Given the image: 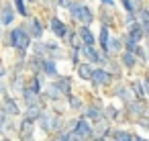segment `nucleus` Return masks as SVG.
<instances>
[{"instance_id": "f257e3e1", "label": "nucleus", "mask_w": 149, "mask_h": 141, "mask_svg": "<svg viewBox=\"0 0 149 141\" xmlns=\"http://www.w3.org/2000/svg\"><path fill=\"white\" fill-rule=\"evenodd\" d=\"M8 43L19 51V53H27L29 47L33 45V39L27 31V27H15L8 31Z\"/></svg>"}, {"instance_id": "f03ea898", "label": "nucleus", "mask_w": 149, "mask_h": 141, "mask_svg": "<svg viewBox=\"0 0 149 141\" xmlns=\"http://www.w3.org/2000/svg\"><path fill=\"white\" fill-rule=\"evenodd\" d=\"M82 117H84V119H88L92 125H96V123H100V121H104V119H106V117H104V106H100V102L86 104V106H84V110H82Z\"/></svg>"}, {"instance_id": "7ed1b4c3", "label": "nucleus", "mask_w": 149, "mask_h": 141, "mask_svg": "<svg viewBox=\"0 0 149 141\" xmlns=\"http://www.w3.org/2000/svg\"><path fill=\"white\" fill-rule=\"evenodd\" d=\"M147 100H131V102H127L125 104V110L123 112H127L133 121H137L139 117H143V114H147Z\"/></svg>"}, {"instance_id": "20e7f679", "label": "nucleus", "mask_w": 149, "mask_h": 141, "mask_svg": "<svg viewBox=\"0 0 149 141\" xmlns=\"http://www.w3.org/2000/svg\"><path fill=\"white\" fill-rule=\"evenodd\" d=\"M72 133H76L78 137H82L84 141L86 139H92V133H94V125L88 121V119H84L82 114L76 119V127H74V131Z\"/></svg>"}, {"instance_id": "39448f33", "label": "nucleus", "mask_w": 149, "mask_h": 141, "mask_svg": "<svg viewBox=\"0 0 149 141\" xmlns=\"http://www.w3.org/2000/svg\"><path fill=\"white\" fill-rule=\"evenodd\" d=\"M92 86H96V88H106V86H110L112 82H114V78L108 74V70H104V68H94V74H92Z\"/></svg>"}, {"instance_id": "423d86ee", "label": "nucleus", "mask_w": 149, "mask_h": 141, "mask_svg": "<svg viewBox=\"0 0 149 141\" xmlns=\"http://www.w3.org/2000/svg\"><path fill=\"white\" fill-rule=\"evenodd\" d=\"M92 139H106V141H110V139H112V123H110L108 119L96 123V125H94Z\"/></svg>"}, {"instance_id": "0eeeda50", "label": "nucleus", "mask_w": 149, "mask_h": 141, "mask_svg": "<svg viewBox=\"0 0 149 141\" xmlns=\"http://www.w3.org/2000/svg\"><path fill=\"white\" fill-rule=\"evenodd\" d=\"M125 35L133 41V43H137V45H141L143 41H145V33H143V25L137 21V23H133V25H129L127 27V31H125Z\"/></svg>"}, {"instance_id": "6e6552de", "label": "nucleus", "mask_w": 149, "mask_h": 141, "mask_svg": "<svg viewBox=\"0 0 149 141\" xmlns=\"http://www.w3.org/2000/svg\"><path fill=\"white\" fill-rule=\"evenodd\" d=\"M49 29H51V33H53L57 39H65V37H68V31H70V27H68L59 17H51V21H49Z\"/></svg>"}, {"instance_id": "1a4fd4ad", "label": "nucleus", "mask_w": 149, "mask_h": 141, "mask_svg": "<svg viewBox=\"0 0 149 141\" xmlns=\"http://www.w3.org/2000/svg\"><path fill=\"white\" fill-rule=\"evenodd\" d=\"M21 96H23V102H25V106L29 108V106H35V104H41L43 102V94H37V92H33L27 84H25V88L21 90Z\"/></svg>"}, {"instance_id": "9d476101", "label": "nucleus", "mask_w": 149, "mask_h": 141, "mask_svg": "<svg viewBox=\"0 0 149 141\" xmlns=\"http://www.w3.org/2000/svg\"><path fill=\"white\" fill-rule=\"evenodd\" d=\"M78 39H80V43L86 45V47H96V43H98V37L90 31V27H82V25H80V29H78Z\"/></svg>"}, {"instance_id": "9b49d317", "label": "nucleus", "mask_w": 149, "mask_h": 141, "mask_svg": "<svg viewBox=\"0 0 149 141\" xmlns=\"http://www.w3.org/2000/svg\"><path fill=\"white\" fill-rule=\"evenodd\" d=\"M27 27V31H29V35H31V39H35V41H41L43 39V33H45V27L41 25V21L39 19H29V25H25Z\"/></svg>"}, {"instance_id": "f8f14e48", "label": "nucleus", "mask_w": 149, "mask_h": 141, "mask_svg": "<svg viewBox=\"0 0 149 141\" xmlns=\"http://www.w3.org/2000/svg\"><path fill=\"white\" fill-rule=\"evenodd\" d=\"M53 86L59 90V94L61 96H72V86H74V82H72V78L70 76H57L55 78V82H53Z\"/></svg>"}, {"instance_id": "ddd939ff", "label": "nucleus", "mask_w": 149, "mask_h": 141, "mask_svg": "<svg viewBox=\"0 0 149 141\" xmlns=\"http://www.w3.org/2000/svg\"><path fill=\"white\" fill-rule=\"evenodd\" d=\"M112 94H114L116 98H120V100H123V104H127V102L135 100V96H133V92H131V88H129V84H127V82H118V84L114 86Z\"/></svg>"}, {"instance_id": "4468645a", "label": "nucleus", "mask_w": 149, "mask_h": 141, "mask_svg": "<svg viewBox=\"0 0 149 141\" xmlns=\"http://www.w3.org/2000/svg\"><path fill=\"white\" fill-rule=\"evenodd\" d=\"M53 119H55V112H51V110H43V114L39 117V127H41V131L43 133H53Z\"/></svg>"}, {"instance_id": "2eb2a0df", "label": "nucleus", "mask_w": 149, "mask_h": 141, "mask_svg": "<svg viewBox=\"0 0 149 141\" xmlns=\"http://www.w3.org/2000/svg\"><path fill=\"white\" fill-rule=\"evenodd\" d=\"M82 57H84V61H88L92 66H100V49H96V47L82 45Z\"/></svg>"}, {"instance_id": "dca6fc26", "label": "nucleus", "mask_w": 149, "mask_h": 141, "mask_svg": "<svg viewBox=\"0 0 149 141\" xmlns=\"http://www.w3.org/2000/svg\"><path fill=\"white\" fill-rule=\"evenodd\" d=\"M15 15H17V10H15V6L10 2L2 4V8H0V25H10Z\"/></svg>"}, {"instance_id": "f3484780", "label": "nucleus", "mask_w": 149, "mask_h": 141, "mask_svg": "<svg viewBox=\"0 0 149 141\" xmlns=\"http://www.w3.org/2000/svg\"><path fill=\"white\" fill-rule=\"evenodd\" d=\"M118 61H120V66H123V70H135L137 66H139V59L133 55V53H129V51H123L120 55H118Z\"/></svg>"}, {"instance_id": "a211bd4d", "label": "nucleus", "mask_w": 149, "mask_h": 141, "mask_svg": "<svg viewBox=\"0 0 149 141\" xmlns=\"http://www.w3.org/2000/svg\"><path fill=\"white\" fill-rule=\"evenodd\" d=\"M94 10L88 6V4H82V10H80V19H78V23L82 25V27H90L92 23H94Z\"/></svg>"}, {"instance_id": "6ab92c4d", "label": "nucleus", "mask_w": 149, "mask_h": 141, "mask_svg": "<svg viewBox=\"0 0 149 141\" xmlns=\"http://www.w3.org/2000/svg\"><path fill=\"white\" fill-rule=\"evenodd\" d=\"M127 84H129V88H131L135 100H147V96H145V88H143V80H129Z\"/></svg>"}, {"instance_id": "aec40b11", "label": "nucleus", "mask_w": 149, "mask_h": 141, "mask_svg": "<svg viewBox=\"0 0 149 141\" xmlns=\"http://www.w3.org/2000/svg\"><path fill=\"white\" fill-rule=\"evenodd\" d=\"M2 108L6 110L8 117H19L21 114V108H19V104H17V100L13 96H4L2 98Z\"/></svg>"}, {"instance_id": "412c9836", "label": "nucleus", "mask_w": 149, "mask_h": 141, "mask_svg": "<svg viewBox=\"0 0 149 141\" xmlns=\"http://www.w3.org/2000/svg\"><path fill=\"white\" fill-rule=\"evenodd\" d=\"M123 51H125L123 37H116V35H112V37H110V43H108V53H110L112 57H118Z\"/></svg>"}, {"instance_id": "4be33fe9", "label": "nucleus", "mask_w": 149, "mask_h": 141, "mask_svg": "<svg viewBox=\"0 0 149 141\" xmlns=\"http://www.w3.org/2000/svg\"><path fill=\"white\" fill-rule=\"evenodd\" d=\"M76 72H78V78H80V80L90 82V80H92V74H94V66L88 64V61H82V64L76 68Z\"/></svg>"}, {"instance_id": "5701e85b", "label": "nucleus", "mask_w": 149, "mask_h": 141, "mask_svg": "<svg viewBox=\"0 0 149 141\" xmlns=\"http://www.w3.org/2000/svg\"><path fill=\"white\" fill-rule=\"evenodd\" d=\"M43 102L41 104H35V106H29L27 110H25V121H29V123H37L39 121V117L43 114Z\"/></svg>"}, {"instance_id": "b1692460", "label": "nucleus", "mask_w": 149, "mask_h": 141, "mask_svg": "<svg viewBox=\"0 0 149 141\" xmlns=\"http://www.w3.org/2000/svg\"><path fill=\"white\" fill-rule=\"evenodd\" d=\"M33 129H35V123H29V121H21V127H19V131H21V137H23V141H33Z\"/></svg>"}, {"instance_id": "393cba45", "label": "nucleus", "mask_w": 149, "mask_h": 141, "mask_svg": "<svg viewBox=\"0 0 149 141\" xmlns=\"http://www.w3.org/2000/svg\"><path fill=\"white\" fill-rule=\"evenodd\" d=\"M41 74L47 76V78H57V64H55L53 59H43Z\"/></svg>"}, {"instance_id": "a878e982", "label": "nucleus", "mask_w": 149, "mask_h": 141, "mask_svg": "<svg viewBox=\"0 0 149 141\" xmlns=\"http://www.w3.org/2000/svg\"><path fill=\"white\" fill-rule=\"evenodd\" d=\"M104 117H106L110 123H116V121L123 119V110L116 108L114 104H108V106H104Z\"/></svg>"}, {"instance_id": "bb28decb", "label": "nucleus", "mask_w": 149, "mask_h": 141, "mask_svg": "<svg viewBox=\"0 0 149 141\" xmlns=\"http://www.w3.org/2000/svg\"><path fill=\"white\" fill-rule=\"evenodd\" d=\"M104 70H108V74H110L112 78H118V80H120V76H123V66H120L118 57H112V59H110V64H108Z\"/></svg>"}, {"instance_id": "cd10ccee", "label": "nucleus", "mask_w": 149, "mask_h": 141, "mask_svg": "<svg viewBox=\"0 0 149 141\" xmlns=\"http://www.w3.org/2000/svg\"><path fill=\"white\" fill-rule=\"evenodd\" d=\"M135 133L129 129H112V139L114 141H133Z\"/></svg>"}, {"instance_id": "c85d7f7f", "label": "nucleus", "mask_w": 149, "mask_h": 141, "mask_svg": "<svg viewBox=\"0 0 149 141\" xmlns=\"http://www.w3.org/2000/svg\"><path fill=\"white\" fill-rule=\"evenodd\" d=\"M63 57V51H61V47L57 45V43H47V59H53V61H57V59H61Z\"/></svg>"}, {"instance_id": "c756f323", "label": "nucleus", "mask_w": 149, "mask_h": 141, "mask_svg": "<svg viewBox=\"0 0 149 141\" xmlns=\"http://www.w3.org/2000/svg\"><path fill=\"white\" fill-rule=\"evenodd\" d=\"M27 68H29L35 76H39V74H41V68H43V59L37 57V55H31V57L27 59Z\"/></svg>"}, {"instance_id": "7c9ffc66", "label": "nucleus", "mask_w": 149, "mask_h": 141, "mask_svg": "<svg viewBox=\"0 0 149 141\" xmlns=\"http://www.w3.org/2000/svg\"><path fill=\"white\" fill-rule=\"evenodd\" d=\"M98 19H100V27H112L114 25V19H112V15L108 13V8L106 6H102L100 8V15H98Z\"/></svg>"}, {"instance_id": "2f4dec72", "label": "nucleus", "mask_w": 149, "mask_h": 141, "mask_svg": "<svg viewBox=\"0 0 149 141\" xmlns=\"http://www.w3.org/2000/svg\"><path fill=\"white\" fill-rule=\"evenodd\" d=\"M133 55H135V57L139 59V64H143V66H145V64H149V51L145 49V45H143V43L135 47V51H133Z\"/></svg>"}, {"instance_id": "473e14b6", "label": "nucleus", "mask_w": 149, "mask_h": 141, "mask_svg": "<svg viewBox=\"0 0 149 141\" xmlns=\"http://www.w3.org/2000/svg\"><path fill=\"white\" fill-rule=\"evenodd\" d=\"M33 55L41 57V59H47V43L35 41V43H33Z\"/></svg>"}, {"instance_id": "72a5a7b5", "label": "nucleus", "mask_w": 149, "mask_h": 141, "mask_svg": "<svg viewBox=\"0 0 149 141\" xmlns=\"http://www.w3.org/2000/svg\"><path fill=\"white\" fill-rule=\"evenodd\" d=\"M82 4H84L82 0H74V2L70 4V8H68V10H70V17H72L74 21H78V19H80V10H82Z\"/></svg>"}, {"instance_id": "f704fd0d", "label": "nucleus", "mask_w": 149, "mask_h": 141, "mask_svg": "<svg viewBox=\"0 0 149 141\" xmlns=\"http://www.w3.org/2000/svg\"><path fill=\"white\" fill-rule=\"evenodd\" d=\"M68 104H70V108L72 110H84V102H82V98H78V96H68Z\"/></svg>"}, {"instance_id": "c9c22d12", "label": "nucleus", "mask_w": 149, "mask_h": 141, "mask_svg": "<svg viewBox=\"0 0 149 141\" xmlns=\"http://www.w3.org/2000/svg\"><path fill=\"white\" fill-rule=\"evenodd\" d=\"M15 10L21 15V17H25V19H29V10H27V4H25V0H15Z\"/></svg>"}, {"instance_id": "e433bc0d", "label": "nucleus", "mask_w": 149, "mask_h": 141, "mask_svg": "<svg viewBox=\"0 0 149 141\" xmlns=\"http://www.w3.org/2000/svg\"><path fill=\"white\" fill-rule=\"evenodd\" d=\"M137 21H139L141 25H147V23H149V6H143V8L137 13Z\"/></svg>"}, {"instance_id": "4c0bfd02", "label": "nucleus", "mask_w": 149, "mask_h": 141, "mask_svg": "<svg viewBox=\"0 0 149 141\" xmlns=\"http://www.w3.org/2000/svg\"><path fill=\"white\" fill-rule=\"evenodd\" d=\"M118 2H120V6L125 8V13H127V15H137V10H135V6H133L131 0H118Z\"/></svg>"}, {"instance_id": "58836bf2", "label": "nucleus", "mask_w": 149, "mask_h": 141, "mask_svg": "<svg viewBox=\"0 0 149 141\" xmlns=\"http://www.w3.org/2000/svg\"><path fill=\"white\" fill-rule=\"evenodd\" d=\"M137 127H141V129H145V131H149V117L147 114H143V117H139L137 121H133Z\"/></svg>"}, {"instance_id": "ea45409f", "label": "nucleus", "mask_w": 149, "mask_h": 141, "mask_svg": "<svg viewBox=\"0 0 149 141\" xmlns=\"http://www.w3.org/2000/svg\"><path fill=\"white\" fill-rule=\"evenodd\" d=\"M55 141H70V131H61V133H55L53 135Z\"/></svg>"}, {"instance_id": "a19ab883", "label": "nucleus", "mask_w": 149, "mask_h": 141, "mask_svg": "<svg viewBox=\"0 0 149 141\" xmlns=\"http://www.w3.org/2000/svg\"><path fill=\"white\" fill-rule=\"evenodd\" d=\"M8 119H10V117L6 114V110H4L2 106H0V127H4V125L8 123Z\"/></svg>"}, {"instance_id": "79ce46f5", "label": "nucleus", "mask_w": 149, "mask_h": 141, "mask_svg": "<svg viewBox=\"0 0 149 141\" xmlns=\"http://www.w3.org/2000/svg\"><path fill=\"white\" fill-rule=\"evenodd\" d=\"M143 88H145V96L149 98V72H145L143 76Z\"/></svg>"}, {"instance_id": "37998d69", "label": "nucleus", "mask_w": 149, "mask_h": 141, "mask_svg": "<svg viewBox=\"0 0 149 141\" xmlns=\"http://www.w3.org/2000/svg\"><path fill=\"white\" fill-rule=\"evenodd\" d=\"M133 23H137V15H125V25L129 27V25H133Z\"/></svg>"}, {"instance_id": "c03bdc74", "label": "nucleus", "mask_w": 149, "mask_h": 141, "mask_svg": "<svg viewBox=\"0 0 149 141\" xmlns=\"http://www.w3.org/2000/svg\"><path fill=\"white\" fill-rule=\"evenodd\" d=\"M72 2H74V0H57L55 4H57V6H61V8H70V4H72Z\"/></svg>"}, {"instance_id": "a18cd8bd", "label": "nucleus", "mask_w": 149, "mask_h": 141, "mask_svg": "<svg viewBox=\"0 0 149 141\" xmlns=\"http://www.w3.org/2000/svg\"><path fill=\"white\" fill-rule=\"evenodd\" d=\"M100 4H102V6H106V8H114V4H116V2H114V0H100Z\"/></svg>"}, {"instance_id": "49530a36", "label": "nucleus", "mask_w": 149, "mask_h": 141, "mask_svg": "<svg viewBox=\"0 0 149 141\" xmlns=\"http://www.w3.org/2000/svg\"><path fill=\"white\" fill-rule=\"evenodd\" d=\"M131 2H133V6H135V10H137V13L145 6V4H143V0H131Z\"/></svg>"}, {"instance_id": "de8ad7c7", "label": "nucleus", "mask_w": 149, "mask_h": 141, "mask_svg": "<svg viewBox=\"0 0 149 141\" xmlns=\"http://www.w3.org/2000/svg\"><path fill=\"white\" fill-rule=\"evenodd\" d=\"M70 141H84V139H82V137H78L76 133H72V131H70Z\"/></svg>"}, {"instance_id": "09e8293b", "label": "nucleus", "mask_w": 149, "mask_h": 141, "mask_svg": "<svg viewBox=\"0 0 149 141\" xmlns=\"http://www.w3.org/2000/svg\"><path fill=\"white\" fill-rule=\"evenodd\" d=\"M143 33H145V39H149V23L143 25Z\"/></svg>"}, {"instance_id": "8fccbe9b", "label": "nucleus", "mask_w": 149, "mask_h": 141, "mask_svg": "<svg viewBox=\"0 0 149 141\" xmlns=\"http://www.w3.org/2000/svg\"><path fill=\"white\" fill-rule=\"evenodd\" d=\"M143 45H145V49L149 51V39H145V41H143Z\"/></svg>"}, {"instance_id": "3c124183", "label": "nucleus", "mask_w": 149, "mask_h": 141, "mask_svg": "<svg viewBox=\"0 0 149 141\" xmlns=\"http://www.w3.org/2000/svg\"><path fill=\"white\" fill-rule=\"evenodd\" d=\"M4 74H6V70H4V68H2V66H0V78H2V76H4Z\"/></svg>"}, {"instance_id": "603ef678", "label": "nucleus", "mask_w": 149, "mask_h": 141, "mask_svg": "<svg viewBox=\"0 0 149 141\" xmlns=\"http://www.w3.org/2000/svg\"><path fill=\"white\" fill-rule=\"evenodd\" d=\"M86 141H106V139H86Z\"/></svg>"}, {"instance_id": "864d4df0", "label": "nucleus", "mask_w": 149, "mask_h": 141, "mask_svg": "<svg viewBox=\"0 0 149 141\" xmlns=\"http://www.w3.org/2000/svg\"><path fill=\"white\" fill-rule=\"evenodd\" d=\"M4 92V86H2V82H0V94H2Z\"/></svg>"}, {"instance_id": "5fc2aeb1", "label": "nucleus", "mask_w": 149, "mask_h": 141, "mask_svg": "<svg viewBox=\"0 0 149 141\" xmlns=\"http://www.w3.org/2000/svg\"><path fill=\"white\" fill-rule=\"evenodd\" d=\"M0 141H10V139H8V137H4V139H0Z\"/></svg>"}, {"instance_id": "6e6d98bb", "label": "nucleus", "mask_w": 149, "mask_h": 141, "mask_svg": "<svg viewBox=\"0 0 149 141\" xmlns=\"http://www.w3.org/2000/svg\"><path fill=\"white\" fill-rule=\"evenodd\" d=\"M147 117H149V104H147Z\"/></svg>"}, {"instance_id": "4d7b16f0", "label": "nucleus", "mask_w": 149, "mask_h": 141, "mask_svg": "<svg viewBox=\"0 0 149 141\" xmlns=\"http://www.w3.org/2000/svg\"><path fill=\"white\" fill-rule=\"evenodd\" d=\"M25 2H27V0H25ZM29 2H37V0H29Z\"/></svg>"}, {"instance_id": "13d9d810", "label": "nucleus", "mask_w": 149, "mask_h": 141, "mask_svg": "<svg viewBox=\"0 0 149 141\" xmlns=\"http://www.w3.org/2000/svg\"><path fill=\"white\" fill-rule=\"evenodd\" d=\"M49 141H55V139H53V137H51V139H49Z\"/></svg>"}, {"instance_id": "bf43d9fd", "label": "nucleus", "mask_w": 149, "mask_h": 141, "mask_svg": "<svg viewBox=\"0 0 149 141\" xmlns=\"http://www.w3.org/2000/svg\"><path fill=\"white\" fill-rule=\"evenodd\" d=\"M0 133H2V127H0Z\"/></svg>"}, {"instance_id": "052dcab7", "label": "nucleus", "mask_w": 149, "mask_h": 141, "mask_svg": "<svg viewBox=\"0 0 149 141\" xmlns=\"http://www.w3.org/2000/svg\"><path fill=\"white\" fill-rule=\"evenodd\" d=\"M147 6H149V0H147Z\"/></svg>"}, {"instance_id": "680f3d73", "label": "nucleus", "mask_w": 149, "mask_h": 141, "mask_svg": "<svg viewBox=\"0 0 149 141\" xmlns=\"http://www.w3.org/2000/svg\"><path fill=\"white\" fill-rule=\"evenodd\" d=\"M110 141H114V139H110Z\"/></svg>"}, {"instance_id": "e2e57ef3", "label": "nucleus", "mask_w": 149, "mask_h": 141, "mask_svg": "<svg viewBox=\"0 0 149 141\" xmlns=\"http://www.w3.org/2000/svg\"><path fill=\"white\" fill-rule=\"evenodd\" d=\"M0 27H2V25H0Z\"/></svg>"}]
</instances>
